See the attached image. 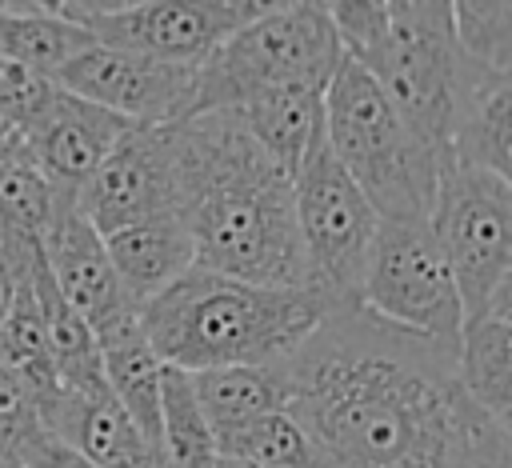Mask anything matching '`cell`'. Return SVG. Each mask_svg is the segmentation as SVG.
Returning a JSON list of instances; mask_svg holds the SVG:
<instances>
[{"label": "cell", "mask_w": 512, "mask_h": 468, "mask_svg": "<svg viewBox=\"0 0 512 468\" xmlns=\"http://www.w3.org/2000/svg\"><path fill=\"white\" fill-rule=\"evenodd\" d=\"M316 468H512V424L456 384V344L336 304L280 364Z\"/></svg>", "instance_id": "obj_1"}, {"label": "cell", "mask_w": 512, "mask_h": 468, "mask_svg": "<svg viewBox=\"0 0 512 468\" xmlns=\"http://www.w3.org/2000/svg\"><path fill=\"white\" fill-rule=\"evenodd\" d=\"M176 216L196 268L264 288H308L292 180L252 144L236 108L196 112L172 124Z\"/></svg>", "instance_id": "obj_2"}, {"label": "cell", "mask_w": 512, "mask_h": 468, "mask_svg": "<svg viewBox=\"0 0 512 468\" xmlns=\"http://www.w3.org/2000/svg\"><path fill=\"white\" fill-rule=\"evenodd\" d=\"M324 312L328 304L308 288H264L188 268L136 308V324L160 364L192 376L240 364H284Z\"/></svg>", "instance_id": "obj_3"}, {"label": "cell", "mask_w": 512, "mask_h": 468, "mask_svg": "<svg viewBox=\"0 0 512 468\" xmlns=\"http://www.w3.org/2000/svg\"><path fill=\"white\" fill-rule=\"evenodd\" d=\"M340 52L356 60L404 128L444 164L456 92L452 4L444 0H336L328 4Z\"/></svg>", "instance_id": "obj_4"}, {"label": "cell", "mask_w": 512, "mask_h": 468, "mask_svg": "<svg viewBox=\"0 0 512 468\" xmlns=\"http://www.w3.org/2000/svg\"><path fill=\"white\" fill-rule=\"evenodd\" d=\"M324 148L380 220H424L440 160L404 128L376 80L348 56L324 84Z\"/></svg>", "instance_id": "obj_5"}, {"label": "cell", "mask_w": 512, "mask_h": 468, "mask_svg": "<svg viewBox=\"0 0 512 468\" xmlns=\"http://www.w3.org/2000/svg\"><path fill=\"white\" fill-rule=\"evenodd\" d=\"M340 56L344 52L328 4H260L252 20H244L228 40L212 48L208 60L196 64L188 116L236 108L240 100L268 88H324Z\"/></svg>", "instance_id": "obj_6"}, {"label": "cell", "mask_w": 512, "mask_h": 468, "mask_svg": "<svg viewBox=\"0 0 512 468\" xmlns=\"http://www.w3.org/2000/svg\"><path fill=\"white\" fill-rule=\"evenodd\" d=\"M428 228L456 280L464 320L512 288V180L444 160Z\"/></svg>", "instance_id": "obj_7"}, {"label": "cell", "mask_w": 512, "mask_h": 468, "mask_svg": "<svg viewBox=\"0 0 512 468\" xmlns=\"http://www.w3.org/2000/svg\"><path fill=\"white\" fill-rule=\"evenodd\" d=\"M292 212H296L308 292H316L328 308L352 304L360 296V280L380 216L372 212L364 192L348 180V172L332 160L324 136L292 176Z\"/></svg>", "instance_id": "obj_8"}, {"label": "cell", "mask_w": 512, "mask_h": 468, "mask_svg": "<svg viewBox=\"0 0 512 468\" xmlns=\"http://www.w3.org/2000/svg\"><path fill=\"white\" fill-rule=\"evenodd\" d=\"M356 304L384 324L420 332L440 344H456L464 308H460L456 280L428 228V216L380 220Z\"/></svg>", "instance_id": "obj_9"}, {"label": "cell", "mask_w": 512, "mask_h": 468, "mask_svg": "<svg viewBox=\"0 0 512 468\" xmlns=\"http://www.w3.org/2000/svg\"><path fill=\"white\" fill-rule=\"evenodd\" d=\"M64 20L80 24L100 48L136 52L160 64L196 68L244 20L260 12L252 0H64L52 4Z\"/></svg>", "instance_id": "obj_10"}, {"label": "cell", "mask_w": 512, "mask_h": 468, "mask_svg": "<svg viewBox=\"0 0 512 468\" xmlns=\"http://www.w3.org/2000/svg\"><path fill=\"white\" fill-rule=\"evenodd\" d=\"M192 76L196 68H184V64H160L136 52L88 44L52 80L64 92L96 108H108L132 128H160V124H176L188 116Z\"/></svg>", "instance_id": "obj_11"}, {"label": "cell", "mask_w": 512, "mask_h": 468, "mask_svg": "<svg viewBox=\"0 0 512 468\" xmlns=\"http://www.w3.org/2000/svg\"><path fill=\"white\" fill-rule=\"evenodd\" d=\"M76 208L100 236L160 212H176L172 124L128 128L80 188Z\"/></svg>", "instance_id": "obj_12"}, {"label": "cell", "mask_w": 512, "mask_h": 468, "mask_svg": "<svg viewBox=\"0 0 512 468\" xmlns=\"http://www.w3.org/2000/svg\"><path fill=\"white\" fill-rule=\"evenodd\" d=\"M40 428L96 468H168L104 388H64L36 396Z\"/></svg>", "instance_id": "obj_13"}, {"label": "cell", "mask_w": 512, "mask_h": 468, "mask_svg": "<svg viewBox=\"0 0 512 468\" xmlns=\"http://www.w3.org/2000/svg\"><path fill=\"white\" fill-rule=\"evenodd\" d=\"M40 252H44V264H48L60 296L88 320L92 336L128 320V316H136V308L128 304V296L116 280L104 236L80 216L76 200L60 204V212L52 220V232L44 236Z\"/></svg>", "instance_id": "obj_14"}, {"label": "cell", "mask_w": 512, "mask_h": 468, "mask_svg": "<svg viewBox=\"0 0 512 468\" xmlns=\"http://www.w3.org/2000/svg\"><path fill=\"white\" fill-rule=\"evenodd\" d=\"M132 124L112 116L108 108H96L72 92L60 88L56 104L48 108V116L20 136L28 160L44 172V180L56 188L60 200H76L80 188L88 184V176L100 168V160L112 152V144L128 132Z\"/></svg>", "instance_id": "obj_15"}, {"label": "cell", "mask_w": 512, "mask_h": 468, "mask_svg": "<svg viewBox=\"0 0 512 468\" xmlns=\"http://www.w3.org/2000/svg\"><path fill=\"white\" fill-rule=\"evenodd\" d=\"M448 160L512 180V72H492L460 56Z\"/></svg>", "instance_id": "obj_16"}, {"label": "cell", "mask_w": 512, "mask_h": 468, "mask_svg": "<svg viewBox=\"0 0 512 468\" xmlns=\"http://www.w3.org/2000/svg\"><path fill=\"white\" fill-rule=\"evenodd\" d=\"M108 260L116 268V280L132 308L160 296L168 284H176L188 268H196V248L176 212H160L136 224H124L104 236Z\"/></svg>", "instance_id": "obj_17"}, {"label": "cell", "mask_w": 512, "mask_h": 468, "mask_svg": "<svg viewBox=\"0 0 512 468\" xmlns=\"http://www.w3.org/2000/svg\"><path fill=\"white\" fill-rule=\"evenodd\" d=\"M456 384L480 412L512 424V288L460 324Z\"/></svg>", "instance_id": "obj_18"}, {"label": "cell", "mask_w": 512, "mask_h": 468, "mask_svg": "<svg viewBox=\"0 0 512 468\" xmlns=\"http://www.w3.org/2000/svg\"><path fill=\"white\" fill-rule=\"evenodd\" d=\"M236 116L248 128L252 144L292 180L304 156L324 136V88H308V84L268 88L240 100Z\"/></svg>", "instance_id": "obj_19"}, {"label": "cell", "mask_w": 512, "mask_h": 468, "mask_svg": "<svg viewBox=\"0 0 512 468\" xmlns=\"http://www.w3.org/2000/svg\"><path fill=\"white\" fill-rule=\"evenodd\" d=\"M96 348H100V368H104L108 392L116 396L124 416L136 424V432L160 452V376H164V364L148 348L136 316L96 332Z\"/></svg>", "instance_id": "obj_20"}, {"label": "cell", "mask_w": 512, "mask_h": 468, "mask_svg": "<svg viewBox=\"0 0 512 468\" xmlns=\"http://www.w3.org/2000/svg\"><path fill=\"white\" fill-rule=\"evenodd\" d=\"M28 284H32L40 320H44V336H48V352H52L56 380H60L64 388H104V368H100L96 336H92L88 320L60 296V288H56V280H52V272H48L40 248L32 252Z\"/></svg>", "instance_id": "obj_21"}, {"label": "cell", "mask_w": 512, "mask_h": 468, "mask_svg": "<svg viewBox=\"0 0 512 468\" xmlns=\"http://www.w3.org/2000/svg\"><path fill=\"white\" fill-rule=\"evenodd\" d=\"M192 396L212 428V436L240 428L256 416L284 412L288 392H284V372L280 364H240V368H212V372H192Z\"/></svg>", "instance_id": "obj_22"}, {"label": "cell", "mask_w": 512, "mask_h": 468, "mask_svg": "<svg viewBox=\"0 0 512 468\" xmlns=\"http://www.w3.org/2000/svg\"><path fill=\"white\" fill-rule=\"evenodd\" d=\"M96 44L80 24L64 20L52 4H0V56L32 72L56 76L76 52Z\"/></svg>", "instance_id": "obj_23"}, {"label": "cell", "mask_w": 512, "mask_h": 468, "mask_svg": "<svg viewBox=\"0 0 512 468\" xmlns=\"http://www.w3.org/2000/svg\"><path fill=\"white\" fill-rule=\"evenodd\" d=\"M160 452L168 468H220L216 436L192 396V380L168 364L160 376Z\"/></svg>", "instance_id": "obj_24"}, {"label": "cell", "mask_w": 512, "mask_h": 468, "mask_svg": "<svg viewBox=\"0 0 512 468\" xmlns=\"http://www.w3.org/2000/svg\"><path fill=\"white\" fill-rule=\"evenodd\" d=\"M60 196L56 188L44 180V172L28 160L24 140L16 152L0 156V228L16 232L24 240L44 244V236L52 232V220L60 212Z\"/></svg>", "instance_id": "obj_25"}, {"label": "cell", "mask_w": 512, "mask_h": 468, "mask_svg": "<svg viewBox=\"0 0 512 468\" xmlns=\"http://www.w3.org/2000/svg\"><path fill=\"white\" fill-rule=\"evenodd\" d=\"M0 364H8L36 396H44V392H52L60 384L56 368H52V352H48V336H44V320H40L28 272H24L20 288H16V300H12L8 316H4V324H0Z\"/></svg>", "instance_id": "obj_26"}, {"label": "cell", "mask_w": 512, "mask_h": 468, "mask_svg": "<svg viewBox=\"0 0 512 468\" xmlns=\"http://www.w3.org/2000/svg\"><path fill=\"white\" fill-rule=\"evenodd\" d=\"M216 452L224 460H248V464H272V468H316L312 444L288 412H268L240 428L220 432Z\"/></svg>", "instance_id": "obj_27"}, {"label": "cell", "mask_w": 512, "mask_h": 468, "mask_svg": "<svg viewBox=\"0 0 512 468\" xmlns=\"http://www.w3.org/2000/svg\"><path fill=\"white\" fill-rule=\"evenodd\" d=\"M452 40L464 60L492 68V72H512V4L508 0H456Z\"/></svg>", "instance_id": "obj_28"}, {"label": "cell", "mask_w": 512, "mask_h": 468, "mask_svg": "<svg viewBox=\"0 0 512 468\" xmlns=\"http://www.w3.org/2000/svg\"><path fill=\"white\" fill-rule=\"evenodd\" d=\"M56 96H60V84L52 76L32 72V68L0 56V120L16 136H28L48 116Z\"/></svg>", "instance_id": "obj_29"}, {"label": "cell", "mask_w": 512, "mask_h": 468, "mask_svg": "<svg viewBox=\"0 0 512 468\" xmlns=\"http://www.w3.org/2000/svg\"><path fill=\"white\" fill-rule=\"evenodd\" d=\"M36 248H40L36 240H24V236L0 228V324H4V316L12 308V300H16V288H20Z\"/></svg>", "instance_id": "obj_30"}, {"label": "cell", "mask_w": 512, "mask_h": 468, "mask_svg": "<svg viewBox=\"0 0 512 468\" xmlns=\"http://www.w3.org/2000/svg\"><path fill=\"white\" fill-rule=\"evenodd\" d=\"M0 420L4 424H24V428H36L40 424L36 392L8 364H0Z\"/></svg>", "instance_id": "obj_31"}, {"label": "cell", "mask_w": 512, "mask_h": 468, "mask_svg": "<svg viewBox=\"0 0 512 468\" xmlns=\"http://www.w3.org/2000/svg\"><path fill=\"white\" fill-rule=\"evenodd\" d=\"M24 468H96V464H88L84 456H76L72 448H64L48 432H40L24 452Z\"/></svg>", "instance_id": "obj_32"}, {"label": "cell", "mask_w": 512, "mask_h": 468, "mask_svg": "<svg viewBox=\"0 0 512 468\" xmlns=\"http://www.w3.org/2000/svg\"><path fill=\"white\" fill-rule=\"evenodd\" d=\"M16 148H20V136L0 120V156H8V152H16Z\"/></svg>", "instance_id": "obj_33"}, {"label": "cell", "mask_w": 512, "mask_h": 468, "mask_svg": "<svg viewBox=\"0 0 512 468\" xmlns=\"http://www.w3.org/2000/svg\"><path fill=\"white\" fill-rule=\"evenodd\" d=\"M220 468H272V464H248V460H224L220 456Z\"/></svg>", "instance_id": "obj_34"}]
</instances>
